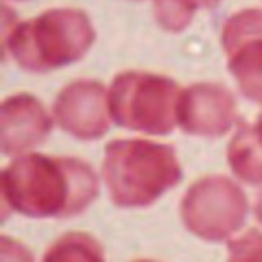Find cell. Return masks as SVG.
Segmentation results:
<instances>
[{
    "instance_id": "1",
    "label": "cell",
    "mask_w": 262,
    "mask_h": 262,
    "mask_svg": "<svg viewBox=\"0 0 262 262\" xmlns=\"http://www.w3.org/2000/svg\"><path fill=\"white\" fill-rule=\"evenodd\" d=\"M2 207L30 218H69L98 195V179L85 161L25 154L2 170Z\"/></svg>"
},
{
    "instance_id": "2",
    "label": "cell",
    "mask_w": 262,
    "mask_h": 262,
    "mask_svg": "<svg viewBox=\"0 0 262 262\" xmlns=\"http://www.w3.org/2000/svg\"><path fill=\"white\" fill-rule=\"evenodd\" d=\"M95 41L84 10L53 8L27 21L4 20V51L21 69L48 72L82 59Z\"/></svg>"
},
{
    "instance_id": "3",
    "label": "cell",
    "mask_w": 262,
    "mask_h": 262,
    "mask_svg": "<svg viewBox=\"0 0 262 262\" xmlns=\"http://www.w3.org/2000/svg\"><path fill=\"white\" fill-rule=\"evenodd\" d=\"M102 174L117 207L143 208L180 182L182 167L167 144L115 139L105 147Z\"/></svg>"
},
{
    "instance_id": "4",
    "label": "cell",
    "mask_w": 262,
    "mask_h": 262,
    "mask_svg": "<svg viewBox=\"0 0 262 262\" xmlns=\"http://www.w3.org/2000/svg\"><path fill=\"white\" fill-rule=\"evenodd\" d=\"M182 90L166 76L126 71L112 80L110 115L118 126L146 135H167L177 125Z\"/></svg>"
},
{
    "instance_id": "5",
    "label": "cell",
    "mask_w": 262,
    "mask_h": 262,
    "mask_svg": "<svg viewBox=\"0 0 262 262\" xmlns=\"http://www.w3.org/2000/svg\"><path fill=\"white\" fill-rule=\"evenodd\" d=\"M248 208L239 185L225 176H208L188 187L180 202V218L192 234L220 243L244 225Z\"/></svg>"
},
{
    "instance_id": "6",
    "label": "cell",
    "mask_w": 262,
    "mask_h": 262,
    "mask_svg": "<svg viewBox=\"0 0 262 262\" xmlns=\"http://www.w3.org/2000/svg\"><path fill=\"white\" fill-rule=\"evenodd\" d=\"M221 45L239 90L249 100L262 102V10L249 8L229 16Z\"/></svg>"
},
{
    "instance_id": "7",
    "label": "cell",
    "mask_w": 262,
    "mask_h": 262,
    "mask_svg": "<svg viewBox=\"0 0 262 262\" xmlns=\"http://www.w3.org/2000/svg\"><path fill=\"white\" fill-rule=\"evenodd\" d=\"M53 120L66 133L82 141L102 138L112 121L108 90L97 80L71 82L56 97Z\"/></svg>"
},
{
    "instance_id": "8",
    "label": "cell",
    "mask_w": 262,
    "mask_h": 262,
    "mask_svg": "<svg viewBox=\"0 0 262 262\" xmlns=\"http://www.w3.org/2000/svg\"><path fill=\"white\" fill-rule=\"evenodd\" d=\"M237 117L233 94L215 82H200L180 92L177 125L187 135L216 138L234 125Z\"/></svg>"
},
{
    "instance_id": "9",
    "label": "cell",
    "mask_w": 262,
    "mask_h": 262,
    "mask_svg": "<svg viewBox=\"0 0 262 262\" xmlns=\"http://www.w3.org/2000/svg\"><path fill=\"white\" fill-rule=\"evenodd\" d=\"M2 151L16 156L41 144L51 133L53 120L36 97L16 94L2 103Z\"/></svg>"
},
{
    "instance_id": "10",
    "label": "cell",
    "mask_w": 262,
    "mask_h": 262,
    "mask_svg": "<svg viewBox=\"0 0 262 262\" xmlns=\"http://www.w3.org/2000/svg\"><path fill=\"white\" fill-rule=\"evenodd\" d=\"M228 162L243 182L262 184V141L252 125L241 123L228 146Z\"/></svg>"
},
{
    "instance_id": "11",
    "label": "cell",
    "mask_w": 262,
    "mask_h": 262,
    "mask_svg": "<svg viewBox=\"0 0 262 262\" xmlns=\"http://www.w3.org/2000/svg\"><path fill=\"white\" fill-rule=\"evenodd\" d=\"M41 262H105V254L94 236L72 231L49 246Z\"/></svg>"
},
{
    "instance_id": "12",
    "label": "cell",
    "mask_w": 262,
    "mask_h": 262,
    "mask_svg": "<svg viewBox=\"0 0 262 262\" xmlns=\"http://www.w3.org/2000/svg\"><path fill=\"white\" fill-rule=\"evenodd\" d=\"M196 8L188 0H154V18L161 28L179 33L192 23Z\"/></svg>"
},
{
    "instance_id": "13",
    "label": "cell",
    "mask_w": 262,
    "mask_h": 262,
    "mask_svg": "<svg viewBox=\"0 0 262 262\" xmlns=\"http://www.w3.org/2000/svg\"><path fill=\"white\" fill-rule=\"evenodd\" d=\"M228 262H262V231L249 229L228 244Z\"/></svg>"
},
{
    "instance_id": "14",
    "label": "cell",
    "mask_w": 262,
    "mask_h": 262,
    "mask_svg": "<svg viewBox=\"0 0 262 262\" xmlns=\"http://www.w3.org/2000/svg\"><path fill=\"white\" fill-rule=\"evenodd\" d=\"M2 262H33V256L18 241L2 236Z\"/></svg>"
},
{
    "instance_id": "15",
    "label": "cell",
    "mask_w": 262,
    "mask_h": 262,
    "mask_svg": "<svg viewBox=\"0 0 262 262\" xmlns=\"http://www.w3.org/2000/svg\"><path fill=\"white\" fill-rule=\"evenodd\" d=\"M188 2L199 10V8H215L221 0H188Z\"/></svg>"
},
{
    "instance_id": "16",
    "label": "cell",
    "mask_w": 262,
    "mask_h": 262,
    "mask_svg": "<svg viewBox=\"0 0 262 262\" xmlns=\"http://www.w3.org/2000/svg\"><path fill=\"white\" fill-rule=\"evenodd\" d=\"M256 216L262 223V190L259 192L257 199H256Z\"/></svg>"
},
{
    "instance_id": "17",
    "label": "cell",
    "mask_w": 262,
    "mask_h": 262,
    "mask_svg": "<svg viewBox=\"0 0 262 262\" xmlns=\"http://www.w3.org/2000/svg\"><path fill=\"white\" fill-rule=\"evenodd\" d=\"M254 129H256V133H257V136H259V139L262 141V112L259 113V117H257V121L254 123Z\"/></svg>"
},
{
    "instance_id": "18",
    "label": "cell",
    "mask_w": 262,
    "mask_h": 262,
    "mask_svg": "<svg viewBox=\"0 0 262 262\" xmlns=\"http://www.w3.org/2000/svg\"><path fill=\"white\" fill-rule=\"evenodd\" d=\"M135 262H154V260H135Z\"/></svg>"
},
{
    "instance_id": "19",
    "label": "cell",
    "mask_w": 262,
    "mask_h": 262,
    "mask_svg": "<svg viewBox=\"0 0 262 262\" xmlns=\"http://www.w3.org/2000/svg\"><path fill=\"white\" fill-rule=\"evenodd\" d=\"M20 2H21V0H20Z\"/></svg>"
}]
</instances>
